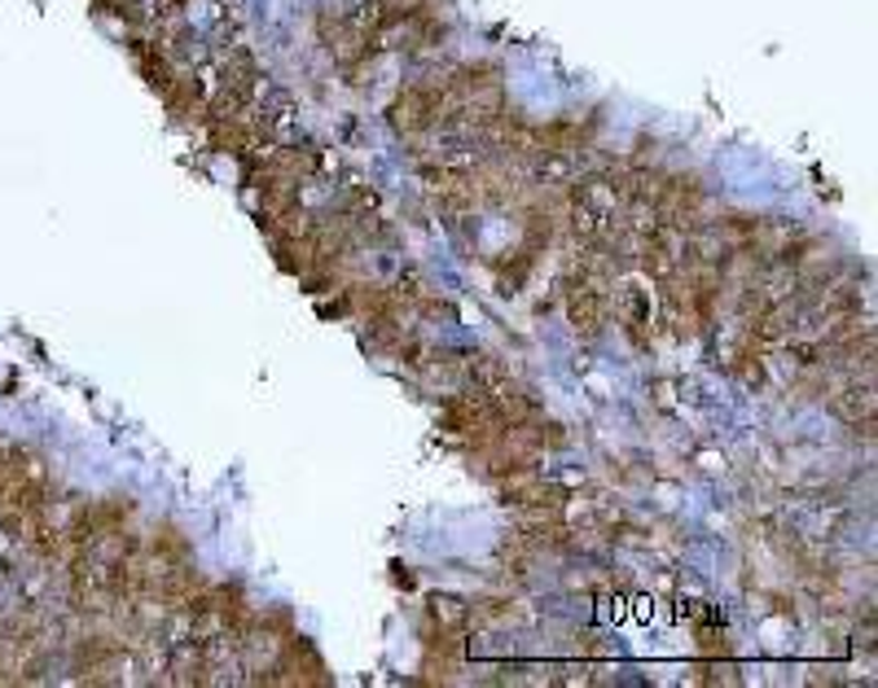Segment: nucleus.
Wrapping results in <instances>:
<instances>
[{
    "label": "nucleus",
    "instance_id": "obj_3",
    "mask_svg": "<svg viewBox=\"0 0 878 688\" xmlns=\"http://www.w3.org/2000/svg\"><path fill=\"white\" fill-rule=\"evenodd\" d=\"M615 325L633 338L637 346H651V298L633 276H615Z\"/></svg>",
    "mask_w": 878,
    "mask_h": 688
},
{
    "label": "nucleus",
    "instance_id": "obj_5",
    "mask_svg": "<svg viewBox=\"0 0 878 688\" xmlns=\"http://www.w3.org/2000/svg\"><path fill=\"white\" fill-rule=\"evenodd\" d=\"M149 552H158L163 561H172V566H181V561H194V549H189V540L176 531V527H158L154 535L146 540Z\"/></svg>",
    "mask_w": 878,
    "mask_h": 688
},
{
    "label": "nucleus",
    "instance_id": "obj_2",
    "mask_svg": "<svg viewBox=\"0 0 878 688\" xmlns=\"http://www.w3.org/2000/svg\"><path fill=\"white\" fill-rule=\"evenodd\" d=\"M387 124L400 132V137H422L436 128V92L422 83H409L404 92H396V101L387 106Z\"/></svg>",
    "mask_w": 878,
    "mask_h": 688
},
{
    "label": "nucleus",
    "instance_id": "obj_1",
    "mask_svg": "<svg viewBox=\"0 0 878 688\" xmlns=\"http://www.w3.org/2000/svg\"><path fill=\"white\" fill-rule=\"evenodd\" d=\"M563 303H567V321L581 338H602L606 325H611V294L593 281H581V276H563Z\"/></svg>",
    "mask_w": 878,
    "mask_h": 688
},
{
    "label": "nucleus",
    "instance_id": "obj_4",
    "mask_svg": "<svg viewBox=\"0 0 878 688\" xmlns=\"http://www.w3.org/2000/svg\"><path fill=\"white\" fill-rule=\"evenodd\" d=\"M427 627L431 631H452V636H466V627H470V601H461V597H448V592H439L427 601Z\"/></svg>",
    "mask_w": 878,
    "mask_h": 688
}]
</instances>
